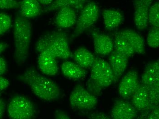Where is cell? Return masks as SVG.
Instances as JSON below:
<instances>
[{
  "instance_id": "obj_1",
  "label": "cell",
  "mask_w": 159,
  "mask_h": 119,
  "mask_svg": "<svg viewBox=\"0 0 159 119\" xmlns=\"http://www.w3.org/2000/svg\"><path fill=\"white\" fill-rule=\"evenodd\" d=\"M19 78L29 86L36 96L42 100L55 101L61 95V89L58 85L34 69L26 70Z\"/></svg>"
},
{
  "instance_id": "obj_2",
  "label": "cell",
  "mask_w": 159,
  "mask_h": 119,
  "mask_svg": "<svg viewBox=\"0 0 159 119\" xmlns=\"http://www.w3.org/2000/svg\"><path fill=\"white\" fill-rule=\"evenodd\" d=\"M35 49L39 53L46 52L56 59H67L71 56L67 35L61 31L42 35L37 41Z\"/></svg>"
},
{
  "instance_id": "obj_3",
  "label": "cell",
  "mask_w": 159,
  "mask_h": 119,
  "mask_svg": "<svg viewBox=\"0 0 159 119\" xmlns=\"http://www.w3.org/2000/svg\"><path fill=\"white\" fill-rule=\"evenodd\" d=\"M15 51L14 58L18 65L25 63L29 56L32 39V27L29 19L20 13L16 15L13 25Z\"/></svg>"
},
{
  "instance_id": "obj_4",
  "label": "cell",
  "mask_w": 159,
  "mask_h": 119,
  "mask_svg": "<svg viewBox=\"0 0 159 119\" xmlns=\"http://www.w3.org/2000/svg\"><path fill=\"white\" fill-rule=\"evenodd\" d=\"M114 81L115 77L109 63L101 58L96 57L91 66L87 85L88 90L95 95H98L102 90L112 85Z\"/></svg>"
},
{
  "instance_id": "obj_5",
  "label": "cell",
  "mask_w": 159,
  "mask_h": 119,
  "mask_svg": "<svg viewBox=\"0 0 159 119\" xmlns=\"http://www.w3.org/2000/svg\"><path fill=\"white\" fill-rule=\"evenodd\" d=\"M7 113L12 119H31L36 115L34 104L25 96L16 94L13 96L9 103Z\"/></svg>"
},
{
  "instance_id": "obj_6",
  "label": "cell",
  "mask_w": 159,
  "mask_h": 119,
  "mask_svg": "<svg viewBox=\"0 0 159 119\" xmlns=\"http://www.w3.org/2000/svg\"><path fill=\"white\" fill-rule=\"evenodd\" d=\"M69 101L71 107L79 110H92L98 103L96 95L80 85L75 86L72 91Z\"/></svg>"
},
{
  "instance_id": "obj_7",
  "label": "cell",
  "mask_w": 159,
  "mask_h": 119,
  "mask_svg": "<svg viewBox=\"0 0 159 119\" xmlns=\"http://www.w3.org/2000/svg\"><path fill=\"white\" fill-rule=\"evenodd\" d=\"M99 10L98 5L94 2L88 3L81 9L76 21V25L73 37H76L96 23L99 17Z\"/></svg>"
},
{
  "instance_id": "obj_8",
  "label": "cell",
  "mask_w": 159,
  "mask_h": 119,
  "mask_svg": "<svg viewBox=\"0 0 159 119\" xmlns=\"http://www.w3.org/2000/svg\"><path fill=\"white\" fill-rule=\"evenodd\" d=\"M154 0H134V22L138 30L143 31L149 25L148 13Z\"/></svg>"
},
{
  "instance_id": "obj_9",
  "label": "cell",
  "mask_w": 159,
  "mask_h": 119,
  "mask_svg": "<svg viewBox=\"0 0 159 119\" xmlns=\"http://www.w3.org/2000/svg\"><path fill=\"white\" fill-rule=\"evenodd\" d=\"M139 84L137 71H129L125 74L119 83V94L124 99H130Z\"/></svg>"
},
{
  "instance_id": "obj_10",
  "label": "cell",
  "mask_w": 159,
  "mask_h": 119,
  "mask_svg": "<svg viewBox=\"0 0 159 119\" xmlns=\"http://www.w3.org/2000/svg\"><path fill=\"white\" fill-rule=\"evenodd\" d=\"M137 110L125 99L117 100L111 109V117L114 119H133L137 117Z\"/></svg>"
},
{
  "instance_id": "obj_11",
  "label": "cell",
  "mask_w": 159,
  "mask_h": 119,
  "mask_svg": "<svg viewBox=\"0 0 159 119\" xmlns=\"http://www.w3.org/2000/svg\"><path fill=\"white\" fill-rule=\"evenodd\" d=\"M130 98L132 104L138 111H146L159 108V106L153 107L151 105L147 88L142 84H139Z\"/></svg>"
},
{
  "instance_id": "obj_12",
  "label": "cell",
  "mask_w": 159,
  "mask_h": 119,
  "mask_svg": "<svg viewBox=\"0 0 159 119\" xmlns=\"http://www.w3.org/2000/svg\"><path fill=\"white\" fill-rule=\"evenodd\" d=\"M94 47L97 54L101 56H107L114 50L113 41L107 35L96 31L92 33Z\"/></svg>"
},
{
  "instance_id": "obj_13",
  "label": "cell",
  "mask_w": 159,
  "mask_h": 119,
  "mask_svg": "<svg viewBox=\"0 0 159 119\" xmlns=\"http://www.w3.org/2000/svg\"><path fill=\"white\" fill-rule=\"evenodd\" d=\"M108 60L114 74L115 81H117L122 76L126 69L129 58L113 50L109 54Z\"/></svg>"
},
{
  "instance_id": "obj_14",
  "label": "cell",
  "mask_w": 159,
  "mask_h": 119,
  "mask_svg": "<svg viewBox=\"0 0 159 119\" xmlns=\"http://www.w3.org/2000/svg\"><path fill=\"white\" fill-rule=\"evenodd\" d=\"M117 33L126 39L133 48L135 53L141 55L145 54L144 40L138 33L131 29L122 30Z\"/></svg>"
},
{
  "instance_id": "obj_15",
  "label": "cell",
  "mask_w": 159,
  "mask_h": 119,
  "mask_svg": "<svg viewBox=\"0 0 159 119\" xmlns=\"http://www.w3.org/2000/svg\"><path fill=\"white\" fill-rule=\"evenodd\" d=\"M40 70L48 76H55L58 73L59 68L56 58L46 52H41L38 57Z\"/></svg>"
},
{
  "instance_id": "obj_16",
  "label": "cell",
  "mask_w": 159,
  "mask_h": 119,
  "mask_svg": "<svg viewBox=\"0 0 159 119\" xmlns=\"http://www.w3.org/2000/svg\"><path fill=\"white\" fill-rule=\"evenodd\" d=\"M75 10L72 7H63L60 9L55 18V24L61 29L70 28L76 23Z\"/></svg>"
},
{
  "instance_id": "obj_17",
  "label": "cell",
  "mask_w": 159,
  "mask_h": 119,
  "mask_svg": "<svg viewBox=\"0 0 159 119\" xmlns=\"http://www.w3.org/2000/svg\"><path fill=\"white\" fill-rule=\"evenodd\" d=\"M157 82H159V60L148 63L141 76V84L145 86H149Z\"/></svg>"
},
{
  "instance_id": "obj_18",
  "label": "cell",
  "mask_w": 159,
  "mask_h": 119,
  "mask_svg": "<svg viewBox=\"0 0 159 119\" xmlns=\"http://www.w3.org/2000/svg\"><path fill=\"white\" fill-rule=\"evenodd\" d=\"M102 17L105 28L107 30L111 31L116 29L124 21L123 14L117 10H104L102 11Z\"/></svg>"
},
{
  "instance_id": "obj_19",
  "label": "cell",
  "mask_w": 159,
  "mask_h": 119,
  "mask_svg": "<svg viewBox=\"0 0 159 119\" xmlns=\"http://www.w3.org/2000/svg\"><path fill=\"white\" fill-rule=\"evenodd\" d=\"M61 71L65 77L72 80H77L87 75V71L76 63L70 61L64 62L61 65Z\"/></svg>"
},
{
  "instance_id": "obj_20",
  "label": "cell",
  "mask_w": 159,
  "mask_h": 119,
  "mask_svg": "<svg viewBox=\"0 0 159 119\" xmlns=\"http://www.w3.org/2000/svg\"><path fill=\"white\" fill-rule=\"evenodd\" d=\"M19 13L28 19L37 17L41 11L37 0H22L19 2Z\"/></svg>"
},
{
  "instance_id": "obj_21",
  "label": "cell",
  "mask_w": 159,
  "mask_h": 119,
  "mask_svg": "<svg viewBox=\"0 0 159 119\" xmlns=\"http://www.w3.org/2000/svg\"><path fill=\"white\" fill-rule=\"evenodd\" d=\"M88 2V0H54L51 4L44 8L43 11L51 12L66 7L81 10Z\"/></svg>"
},
{
  "instance_id": "obj_22",
  "label": "cell",
  "mask_w": 159,
  "mask_h": 119,
  "mask_svg": "<svg viewBox=\"0 0 159 119\" xmlns=\"http://www.w3.org/2000/svg\"><path fill=\"white\" fill-rule=\"evenodd\" d=\"M73 57L75 63L84 69L91 67L96 58L92 52L85 48L76 49L74 52Z\"/></svg>"
},
{
  "instance_id": "obj_23",
  "label": "cell",
  "mask_w": 159,
  "mask_h": 119,
  "mask_svg": "<svg viewBox=\"0 0 159 119\" xmlns=\"http://www.w3.org/2000/svg\"><path fill=\"white\" fill-rule=\"evenodd\" d=\"M113 43L114 50L129 58L132 57L135 54V52L131 45L124 38L117 32L115 34Z\"/></svg>"
},
{
  "instance_id": "obj_24",
  "label": "cell",
  "mask_w": 159,
  "mask_h": 119,
  "mask_svg": "<svg viewBox=\"0 0 159 119\" xmlns=\"http://www.w3.org/2000/svg\"><path fill=\"white\" fill-rule=\"evenodd\" d=\"M146 87L151 105L153 107L159 106V82Z\"/></svg>"
},
{
  "instance_id": "obj_25",
  "label": "cell",
  "mask_w": 159,
  "mask_h": 119,
  "mask_svg": "<svg viewBox=\"0 0 159 119\" xmlns=\"http://www.w3.org/2000/svg\"><path fill=\"white\" fill-rule=\"evenodd\" d=\"M148 22L152 27H159V2L152 4L148 13Z\"/></svg>"
},
{
  "instance_id": "obj_26",
  "label": "cell",
  "mask_w": 159,
  "mask_h": 119,
  "mask_svg": "<svg viewBox=\"0 0 159 119\" xmlns=\"http://www.w3.org/2000/svg\"><path fill=\"white\" fill-rule=\"evenodd\" d=\"M147 42L148 45L151 48H158L159 27H152L150 29L147 36Z\"/></svg>"
},
{
  "instance_id": "obj_27",
  "label": "cell",
  "mask_w": 159,
  "mask_h": 119,
  "mask_svg": "<svg viewBox=\"0 0 159 119\" xmlns=\"http://www.w3.org/2000/svg\"><path fill=\"white\" fill-rule=\"evenodd\" d=\"M12 24L11 17L7 13L0 12V36L6 33Z\"/></svg>"
},
{
  "instance_id": "obj_28",
  "label": "cell",
  "mask_w": 159,
  "mask_h": 119,
  "mask_svg": "<svg viewBox=\"0 0 159 119\" xmlns=\"http://www.w3.org/2000/svg\"><path fill=\"white\" fill-rule=\"evenodd\" d=\"M19 8V2L16 0H0V9H12Z\"/></svg>"
},
{
  "instance_id": "obj_29",
  "label": "cell",
  "mask_w": 159,
  "mask_h": 119,
  "mask_svg": "<svg viewBox=\"0 0 159 119\" xmlns=\"http://www.w3.org/2000/svg\"><path fill=\"white\" fill-rule=\"evenodd\" d=\"M10 85V83L8 79L3 77L2 75H0V92L6 89Z\"/></svg>"
},
{
  "instance_id": "obj_30",
  "label": "cell",
  "mask_w": 159,
  "mask_h": 119,
  "mask_svg": "<svg viewBox=\"0 0 159 119\" xmlns=\"http://www.w3.org/2000/svg\"><path fill=\"white\" fill-rule=\"evenodd\" d=\"M7 70V63L2 57H0V75H3L6 73Z\"/></svg>"
},
{
  "instance_id": "obj_31",
  "label": "cell",
  "mask_w": 159,
  "mask_h": 119,
  "mask_svg": "<svg viewBox=\"0 0 159 119\" xmlns=\"http://www.w3.org/2000/svg\"><path fill=\"white\" fill-rule=\"evenodd\" d=\"M149 114L146 117V118L149 119H158L159 118V108H155L149 110Z\"/></svg>"
},
{
  "instance_id": "obj_32",
  "label": "cell",
  "mask_w": 159,
  "mask_h": 119,
  "mask_svg": "<svg viewBox=\"0 0 159 119\" xmlns=\"http://www.w3.org/2000/svg\"><path fill=\"white\" fill-rule=\"evenodd\" d=\"M55 117L56 119H69L70 118L69 116L61 111H57L55 112Z\"/></svg>"
},
{
  "instance_id": "obj_33",
  "label": "cell",
  "mask_w": 159,
  "mask_h": 119,
  "mask_svg": "<svg viewBox=\"0 0 159 119\" xmlns=\"http://www.w3.org/2000/svg\"><path fill=\"white\" fill-rule=\"evenodd\" d=\"M6 105L5 102L4 101L3 99L0 97V119L2 118L3 117L5 111Z\"/></svg>"
},
{
  "instance_id": "obj_34",
  "label": "cell",
  "mask_w": 159,
  "mask_h": 119,
  "mask_svg": "<svg viewBox=\"0 0 159 119\" xmlns=\"http://www.w3.org/2000/svg\"><path fill=\"white\" fill-rule=\"evenodd\" d=\"M91 118L92 119H109V117L102 113H96L93 114L91 116Z\"/></svg>"
},
{
  "instance_id": "obj_35",
  "label": "cell",
  "mask_w": 159,
  "mask_h": 119,
  "mask_svg": "<svg viewBox=\"0 0 159 119\" xmlns=\"http://www.w3.org/2000/svg\"><path fill=\"white\" fill-rule=\"evenodd\" d=\"M37 1L40 5L48 6L51 4L54 0H37Z\"/></svg>"
},
{
  "instance_id": "obj_36",
  "label": "cell",
  "mask_w": 159,
  "mask_h": 119,
  "mask_svg": "<svg viewBox=\"0 0 159 119\" xmlns=\"http://www.w3.org/2000/svg\"><path fill=\"white\" fill-rule=\"evenodd\" d=\"M7 44L5 43L0 42V54L2 53L7 48Z\"/></svg>"
}]
</instances>
